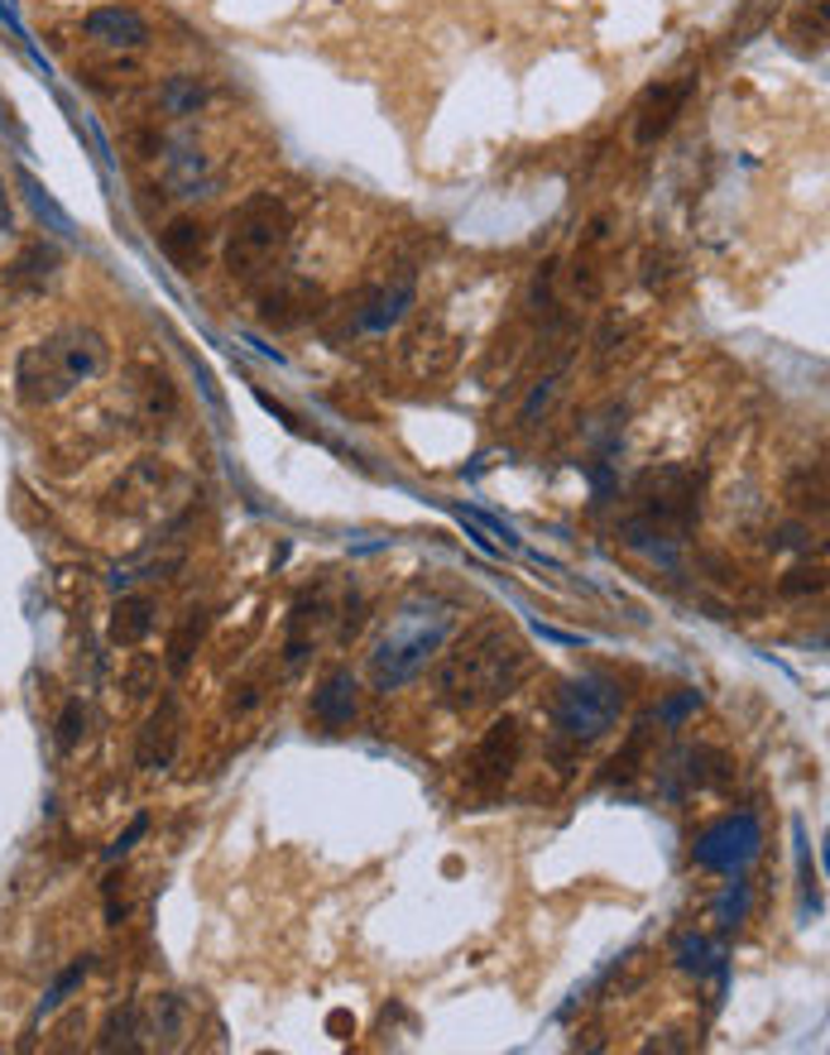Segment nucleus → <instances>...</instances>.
Wrapping results in <instances>:
<instances>
[{"mask_svg":"<svg viewBox=\"0 0 830 1055\" xmlns=\"http://www.w3.org/2000/svg\"><path fill=\"white\" fill-rule=\"evenodd\" d=\"M696 92V77H682V82H658V87L643 92L639 111H634V140L639 144H658L667 135L672 125H677V116L687 111Z\"/></svg>","mask_w":830,"mask_h":1055,"instance_id":"1a4fd4ad","label":"nucleus"},{"mask_svg":"<svg viewBox=\"0 0 830 1055\" xmlns=\"http://www.w3.org/2000/svg\"><path fill=\"white\" fill-rule=\"evenodd\" d=\"M168 178H173L178 197H207L212 188V164L202 149H178L173 159H168Z\"/></svg>","mask_w":830,"mask_h":1055,"instance_id":"a211bd4d","label":"nucleus"},{"mask_svg":"<svg viewBox=\"0 0 830 1055\" xmlns=\"http://www.w3.org/2000/svg\"><path fill=\"white\" fill-rule=\"evenodd\" d=\"M92 974V960H87V955H82V960L77 964H72L68 969V974H58V984L53 988H48V998H44V1008H39V1017H53L58 1008H63V1003H68V993L72 988H77L82 984V979H87Z\"/></svg>","mask_w":830,"mask_h":1055,"instance_id":"5701e85b","label":"nucleus"},{"mask_svg":"<svg viewBox=\"0 0 830 1055\" xmlns=\"http://www.w3.org/2000/svg\"><path fill=\"white\" fill-rule=\"evenodd\" d=\"M149 1032L154 1036H164V1046H178V1036H183V1003L173 998V993H159L154 998V1008H149Z\"/></svg>","mask_w":830,"mask_h":1055,"instance_id":"4be33fe9","label":"nucleus"},{"mask_svg":"<svg viewBox=\"0 0 830 1055\" xmlns=\"http://www.w3.org/2000/svg\"><path fill=\"white\" fill-rule=\"evenodd\" d=\"M327 620H332V604L322 600V596L298 600L293 620H288V643H284V658H288V667H298V662H303L312 648H317V638H322V628H327Z\"/></svg>","mask_w":830,"mask_h":1055,"instance_id":"dca6fc26","label":"nucleus"},{"mask_svg":"<svg viewBox=\"0 0 830 1055\" xmlns=\"http://www.w3.org/2000/svg\"><path fill=\"white\" fill-rule=\"evenodd\" d=\"M624 715V686L615 676H600V672H586L567 682L557 691V706H552V724L567 744H596L605 739L610 730L620 724Z\"/></svg>","mask_w":830,"mask_h":1055,"instance_id":"39448f33","label":"nucleus"},{"mask_svg":"<svg viewBox=\"0 0 830 1055\" xmlns=\"http://www.w3.org/2000/svg\"><path fill=\"white\" fill-rule=\"evenodd\" d=\"M288 230H293V216L274 192H255L245 197L231 216V230H226V269L231 278H260L269 274V264L284 254Z\"/></svg>","mask_w":830,"mask_h":1055,"instance_id":"20e7f679","label":"nucleus"},{"mask_svg":"<svg viewBox=\"0 0 830 1055\" xmlns=\"http://www.w3.org/2000/svg\"><path fill=\"white\" fill-rule=\"evenodd\" d=\"M0 230H10V212H5V197H0Z\"/></svg>","mask_w":830,"mask_h":1055,"instance_id":"7c9ffc66","label":"nucleus"},{"mask_svg":"<svg viewBox=\"0 0 830 1055\" xmlns=\"http://www.w3.org/2000/svg\"><path fill=\"white\" fill-rule=\"evenodd\" d=\"M524 643L514 628L504 624H480L471 628L456 648L442 658V672H437V696L447 700L452 710H485L504 700L524 676Z\"/></svg>","mask_w":830,"mask_h":1055,"instance_id":"f257e3e1","label":"nucleus"},{"mask_svg":"<svg viewBox=\"0 0 830 1055\" xmlns=\"http://www.w3.org/2000/svg\"><path fill=\"white\" fill-rule=\"evenodd\" d=\"M360 715V686L346 667H332L327 676L312 691V720L327 724V730H346Z\"/></svg>","mask_w":830,"mask_h":1055,"instance_id":"4468645a","label":"nucleus"},{"mask_svg":"<svg viewBox=\"0 0 830 1055\" xmlns=\"http://www.w3.org/2000/svg\"><path fill=\"white\" fill-rule=\"evenodd\" d=\"M759 844H763L759 816H754V811H735V816L715 820V826L696 840V864L715 868V873H739L754 854H759Z\"/></svg>","mask_w":830,"mask_h":1055,"instance_id":"423d86ee","label":"nucleus"},{"mask_svg":"<svg viewBox=\"0 0 830 1055\" xmlns=\"http://www.w3.org/2000/svg\"><path fill=\"white\" fill-rule=\"evenodd\" d=\"M687 710H696V691H682V696H672L667 706L658 710V720H663V724H677Z\"/></svg>","mask_w":830,"mask_h":1055,"instance_id":"c85d7f7f","label":"nucleus"},{"mask_svg":"<svg viewBox=\"0 0 830 1055\" xmlns=\"http://www.w3.org/2000/svg\"><path fill=\"white\" fill-rule=\"evenodd\" d=\"M322 293L312 284H303V278H284V284H274L269 293L260 298V322L274 326V332H288V326H303L312 312H317Z\"/></svg>","mask_w":830,"mask_h":1055,"instance_id":"ddd939ff","label":"nucleus"},{"mask_svg":"<svg viewBox=\"0 0 830 1055\" xmlns=\"http://www.w3.org/2000/svg\"><path fill=\"white\" fill-rule=\"evenodd\" d=\"M202 638H207V610H188L183 624H178L173 643H168V672L183 676L192 667V652L202 648Z\"/></svg>","mask_w":830,"mask_h":1055,"instance_id":"6ab92c4d","label":"nucleus"},{"mask_svg":"<svg viewBox=\"0 0 830 1055\" xmlns=\"http://www.w3.org/2000/svg\"><path fill=\"white\" fill-rule=\"evenodd\" d=\"M207 245H212V230L202 221H192V216H178V221H168V230L159 236V250L164 260L173 264V269H202V260H207Z\"/></svg>","mask_w":830,"mask_h":1055,"instance_id":"2eb2a0df","label":"nucleus"},{"mask_svg":"<svg viewBox=\"0 0 830 1055\" xmlns=\"http://www.w3.org/2000/svg\"><path fill=\"white\" fill-rule=\"evenodd\" d=\"M130 1027H135V1012H130V1008H125V1012H116V1017H111V1027H106L101 1051H116V1046H125V1051H130V1046H135V1041H130Z\"/></svg>","mask_w":830,"mask_h":1055,"instance_id":"bb28decb","label":"nucleus"},{"mask_svg":"<svg viewBox=\"0 0 830 1055\" xmlns=\"http://www.w3.org/2000/svg\"><path fill=\"white\" fill-rule=\"evenodd\" d=\"M82 734H87V706H82V700H68L63 715H58V748L72 754V748L82 744Z\"/></svg>","mask_w":830,"mask_h":1055,"instance_id":"b1692460","label":"nucleus"},{"mask_svg":"<svg viewBox=\"0 0 830 1055\" xmlns=\"http://www.w3.org/2000/svg\"><path fill=\"white\" fill-rule=\"evenodd\" d=\"M178 744H183V710H178L173 696H164L159 710H154L149 720H144V730H140V744H135L140 768H149V772L168 768L173 754H178Z\"/></svg>","mask_w":830,"mask_h":1055,"instance_id":"9b49d317","label":"nucleus"},{"mask_svg":"<svg viewBox=\"0 0 830 1055\" xmlns=\"http://www.w3.org/2000/svg\"><path fill=\"white\" fill-rule=\"evenodd\" d=\"M106 365H111V341H106L96 326L87 322H72L48 332L44 341L24 346L15 360V389L24 404L48 408L58 398H68L82 384L101 380Z\"/></svg>","mask_w":830,"mask_h":1055,"instance_id":"f03ea898","label":"nucleus"},{"mask_svg":"<svg viewBox=\"0 0 830 1055\" xmlns=\"http://www.w3.org/2000/svg\"><path fill=\"white\" fill-rule=\"evenodd\" d=\"M149 628H154V600L149 596H120L111 604L106 634H111L116 648H140V643L149 638Z\"/></svg>","mask_w":830,"mask_h":1055,"instance_id":"f3484780","label":"nucleus"},{"mask_svg":"<svg viewBox=\"0 0 830 1055\" xmlns=\"http://www.w3.org/2000/svg\"><path fill=\"white\" fill-rule=\"evenodd\" d=\"M452 604L437 596H413L389 614V624L380 628L375 648H370V672H375L380 691H394L413 682L423 667L442 652V643L452 634Z\"/></svg>","mask_w":830,"mask_h":1055,"instance_id":"7ed1b4c3","label":"nucleus"},{"mask_svg":"<svg viewBox=\"0 0 830 1055\" xmlns=\"http://www.w3.org/2000/svg\"><path fill=\"white\" fill-rule=\"evenodd\" d=\"M159 101H164V111H168V116H197V111H202V101H207V87H202L197 77H188V72H178V77H168V82H164Z\"/></svg>","mask_w":830,"mask_h":1055,"instance_id":"412c9836","label":"nucleus"},{"mask_svg":"<svg viewBox=\"0 0 830 1055\" xmlns=\"http://www.w3.org/2000/svg\"><path fill=\"white\" fill-rule=\"evenodd\" d=\"M720 916H725V926H735V921L744 916V888H735L725 897V907H720Z\"/></svg>","mask_w":830,"mask_h":1055,"instance_id":"c756f323","label":"nucleus"},{"mask_svg":"<svg viewBox=\"0 0 830 1055\" xmlns=\"http://www.w3.org/2000/svg\"><path fill=\"white\" fill-rule=\"evenodd\" d=\"M53 264H58L53 245H34V250H24L15 260V278H48V274H53Z\"/></svg>","mask_w":830,"mask_h":1055,"instance_id":"a878e982","label":"nucleus"},{"mask_svg":"<svg viewBox=\"0 0 830 1055\" xmlns=\"http://www.w3.org/2000/svg\"><path fill=\"white\" fill-rule=\"evenodd\" d=\"M639 508L653 528H687L696 518V476L682 466L648 470L639 480Z\"/></svg>","mask_w":830,"mask_h":1055,"instance_id":"0eeeda50","label":"nucleus"},{"mask_svg":"<svg viewBox=\"0 0 830 1055\" xmlns=\"http://www.w3.org/2000/svg\"><path fill=\"white\" fill-rule=\"evenodd\" d=\"M711 960L715 955H711V945H706V936H682L677 940V964L687 969V974H706Z\"/></svg>","mask_w":830,"mask_h":1055,"instance_id":"393cba45","label":"nucleus"},{"mask_svg":"<svg viewBox=\"0 0 830 1055\" xmlns=\"http://www.w3.org/2000/svg\"><path fill=\"white\" fill-rule=\"evenodd\" d=\"M144 830H149V816H135V820H130V830H125V835H116V844L106 849V859H111V864H116L120 854H130V849L140 844V835H144Z\"/></svg>","mask_w":830,"mask_h":1055,"instance_id":"cd10ccee","label":"nucleus"},{"mask_svg":"<svg viewBox=\"0 0 830 1055\" xmlns=\"http://www.w3.org/2000/svg\"><path fill=\"white\" fill-rule=\"evenodd\" d=\"M87 39L101 44V48H125V53H135V48L149 44V20L140 15V10L130 5H101L87 15Z\"/></svg>","mask_w":830,"mask_h":1055,"instance_id":"f8f14e48","label":"nucleus"},{"mask_svg":"<svg viewBox=\"0 0 830 1055\" xmlns=\"http://www.w3.org/2000/svg\"><path fill=\"white\" fill-rule=\"evenodd\" d=\"M20 188H24V202H29L34 216H39V221H44L48 230H58L63 240H77V226H72V216H68L63 207H58L53 197H48L39 178H34V173H20Z\"/></svg>","mask_w":830,"mask_h":1055,"instance_id":"aec40b11","label":"nucleus"},{"mask_svg":"<svg viewBox=\"0 0 830 1055\" xmlns=\"http://www.w3.org/2000/svg\"><path fill=\"white\" fill-rule=\"evenodd\" d=\"M519 754H524V724L514 715H504L485 730V739L476 744L471 754V782L476 787H504L519 768Z\"/></svg>","mask_w":830,"mask_h":1055,"instance_id":"6e6552de","label":"nucleus"},{"mask_svg":"<svg viewBox=\"0 0 830 1055\" xmlns=\"http://www.w3.org/2000/svg\"><path fill=\"white\" fill-rule=\"evenodd\" d=\"M413 302H418V284H413V274L404 269V274H394L389 284L370 288V293L360 298L356 326H360V332H389V326H399L408 317Z\"/></svg>","mask_w":830,"mask_h":1055,"instance_id":"9d476101","label":"nucleus"}]
</instances>
